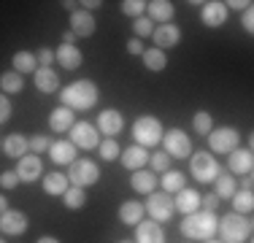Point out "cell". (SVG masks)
<instances>
[{"label":"cell","mask_w":254,"mask_h":243,"mask_svg":"<svg viewBox=\"0 0 254 243\" xmlns=\"http://www.w3.org/2000/svg\"><path fill=\"white\" fill-rule=\"evenodd\" d=\"M122 14L132 16V19L143 16V14H146V0H125V3H122Z\"/></svg>","instance_id":"cell-39"},{"label":"cell","mask_w":254,"mask_h":243,"mask_svg":"<svg viewBox=\"0 0 254 243\" xmlns=\"http://www.w3.org/2000/svg\"><path fill=\"white\" fill-rule=\"evenodd\" d=\"M35 243H60V241L54 238V235H41V238L35 241Z\"/></svg>","instance_id":"cell-52"},{"label":"cell","mask_w":254,"mask_h":243,"mask_svg":"<svg viewBox=\"0 0 254 243\" xmlns=\"http://www.w3.org/2000/svg\"><path fill=\"white\" fill-rule=\"evenodd\" d=\"M0 243H5V241H0Z\"/></svg>","instance_id":"cell-56"},{"label":"cell","mask_w":254,"mask_h":243,"mask_svg":"<svg viewBox=\"0 0 254 243\" xmlns=\"http://www.w3.org/2000/svg\"><path fill=\"white\" fill-rule=\"evenodd\" d=\"M173 3H168V0H152V3H146V16L152 22H160V24H168L173 19Z\"/></svg>","instance_id":"cell-27"},{"label":"cell","mask_w":254,"mask_h":243,"mask_svg":"<svg viewBox=\"0 0 254 243\" xmlns=\"http://www.w3.org/2000/svg\"><path fill=\"white\" fill-rule=\"evenodd\" d=\"M192 127H195L197 135H208V132L214 130V117H211L208 111H197L195 117H192Z\"/></svg>","instance_id":"cell-37"},{"label":"cell","mask_w":254,"mask_h":243,"mask_svg":"<svg viewBox=\"0 0 254 243\" xmlns=\"http://www.w3.org/2000/svg\"><path fill=\"white\" fill-rule=\"evenodd\" d=\"M49 157H52L54 165H70L76 160V146L70 141H52Z\"/></svg>","instance_id":"cell-25"},{"label":"cell","mask_w":254,"mask_h":243,"mask_svg":"<svg viewBox=\"0 0 254 243\" xmlns=\"http://www.w3.org/2000/svg\"><path fill=\"white\" fill-rule=\"evenodd\" d=\"M100 179V168L98 162L92 160H73L68 165V181L70 186H81V189H87V186H95Z\"/></svg>","instance_id":"cell-6"},{"label":"cell","mask_w":254,"mask_h":243,"mask_svg":"<svg viewBox=\"0 0 254 243\" xmlns=\"http://www.w3.org/2000/svg\"><path fill=\"white\" fill-rule=\"evenodd\" d=\"M54 62H57L63 70H76V68H81L84 54H81V49H76V46L60 44V49L54 52Z\"/></svg>","instance_id":"cell-16"},{"label":"cell","mask_w":254,"mask_h":243,"mask_svg":"<svg viewBox=\"0 0 254 243\" xmlns=\"http://www.w3.org/2000/svg\"><path fill=\"white\" fill-rule=\"evenodd\" d=\"M41 173H44V165H41V157L38 154H25L19 162H16V176L19 181H38Z\"/></svg>","instance_id":"cell-19"},{"label":"cell","mask_w":254,"mask_h":243,"mask_svg":"<svg viewBox=\"0 0 254 243\" xmlns=\"http://www.w3.org/2000/svg\"><path fill=\"white\" fill-rule=\"evenodd\" d=\"M152 41H154V49H160V52H165V49L179 46V41H181V27H176L173 22L160 24V27H154Z\"/></svg>","instance_id":"cell-13"},{"label":"cell","mask_w":254,"mask_h":243,"mask_svg":"<svg viewBox=\"0 0 254 243\" xmlns=\"http://www.w3.org/2000/svg\"><path fill=\"white\" fill-rule=\"evenodd\" d=\"M208 149L216 151V154H230L233 149H238L241 146V135L235 127H214V130L208 132Z\"/></svg>","instance_id":"cell-8"},{"label":"cell","mask_w":254,"mask_h":243,"mask_svg":"<svg viewBox=\"0 0 254 243\" xmlns=\"http://www.w3.org/2000/svg\"><path fill=\"white\" fill-rule=\"evenodd\" d=\"M227 168L238 176H249L252 168H254V157H252V149H233L227 154Z\"/></svg>","instance_id":"cell-18"},{"label":"cell","mask_w":254,"mask_h":243,"mask_svg":"<svg viewBox=\"0 0 254 243\" xmlns=\"http://www.w3.org/2000/svg\"><path fill=\"white\" fill-rule=\"evenodd\" d=\"M143 203H138V200H125L122 205H119V222L127 224V227H135L138 222H143Z\"/></svg>","instance_id":"cell-26"},{"label":"cell","mask_w":254,"mask_h":243,"mask_svg":"<svg viewBox=\"0 0 254 243\" xmlns=\"http://www.w3.org/2000/svg\"><path fill=\"white\" fill-rule=\"evenodd\" d=\"M216 205H219V197H216L214 192L205 194V197H200V211H214Z\"/></svg>","instance_id":"cell-46"},{"label":"cell","mask_w":254,"mask_h":243,"mask_svg":"<svg viewBox=\"0 0 254 243\" xmlns=\"http://www.w3.org/2000/svg\"><path fill=\"white\" fill-rule=\"evenodd\" d=\"M241 24H244L246 33H254V8H246L244 16H241Z\"/></svg>","instance_id":"cell-47"},{"label":"cell","mask_w":254,"mask_h":243,"mask_svg":"<svg viewBox=\"0 0 254 243\" xmlns=\"http://www.w3.org/2000/svg\"><path fill=\"white\" fill-rule=\"evenodd\" d=\"M132 30H135V38H138V41H141V38H152L154 24H152V19H149L146 14H143V16H138V19H135V24H132Z\"/></svg>","instance_id":"cell-40"},{"label":"cell","mask_w":254,"mask_h":243,"mask_svg":"<svg viewBox=\"0 0 254 243\" xmlns=\"http://www.w3.org/2000/svg\"><path fill=\"white\" fill-rule=\"evenodd\" d=\"M127 52L135 54V57H141V54H143V44L138 38H130V41H127Z\"/></svg>","instance_id":"cell-48"},{"label":"cell","mask_w":254,"mask_h":243,"mask_svg":"<svg viewBox=\"0 0 254 243\" xmlns=\"http://www.w3.org/2000/svg\"><path fill=\"white\" fill-rule=\"evenodd\" d=\"M25 89V76L16 70H5L0 76V92L3 95H19Z\"/></svg>","instance_id":"cell-30"},{"label":"cell","mask_w":254,"mask_h":243,"mask_svg":"<svg viewBox=\"0 0 254 243\" xmlns=\"http://www.w3.org/2000/svg\"><path fill=\"white\" fill-rule=\"evenodd\" d=\"M141 60H143V68L152 70V73L165 70V65H168V54L160 52V49H143Z\"/></svg>","instance_id":"cell-31"},{"label":"cell","mask_w":254,"mask_h":243,"mask_svg":"<svg viewBox=\"0 0 254 243\" xmlns=\"http://www.w3.org/2000/svg\"><path fill=\"white\" fill-rule=\"evenodd\" d=\"M233 211L235 214H252V208H254V194L249 192V189H235V194L233 197Z\"/></svg>","instance_id":"cell-35"},{"label":"cell","mask_w":254,"mask_h":243,"mask_svg":"<svg viewBox=\"0 0 254 243\" xmlns=\"http://www.w3.org/2000/svg\"><path fill=\"white\" fill-rule=\"evenodd\" d=\"M11 65H14V70L22 73V76H25V73H35V70H38V60H35V54L25 52V49L11 57Z\"/></svg>","instance_id":"cell-32"},{"label":"cell","mask_w":254,"mask_h":243,"mask_svg":"<svg viewBox=\"0 0 254 243\" xmlns=\"http://www.w3.org/2000/svg\"><path fill=\"white\" fill-rule=\"evenodd\" d=\"M230 11L227 5L222 3V0H211V3H203L200 8V22L205 24V27H222V24L227 22Z\"/></svg>","instance_id":"cell-14"},{"label":"cell","mask_w":254,"mask_h":243,"mask_svg":"<svg viewBox=\"0 0 254 243\" xmlns=\"http://www.w3.org/2000/svg\"><path fill=\"white\" fill-rule=\"evenodd\" d=\"M98 151H100V157H103L106 162H111V160H119V154H122V149H119V143L114 141V138H106V141H100Z\"/></svg>","instance_id":"cell-38"},{"label":"cell","mask_w":254,"mask_h":243,"mask_svg":"<svg viewBox=\"0 0 254 243\" xmlns=\"http://www.w3.org/2000/svg\"><path fill=\"white\" fill-rule=\"evenodd\" d=\"M216 233H219V241L222 243H246V241L252 238V222L244 214L230 211L227 216L219 219Z\"/></svg>","instance_id":"cell-3"},{"label":"cell","mask_w":254,"mask_h":243,"mask_svg":"<svg viewBox=\"0 0 254 243\" xmlns=\"http://www.w3.org/2000/svg\"><path fill=\"white\" fill-rule=\"evenodd\" d=\"M203 243H222L219 238H208V241H203Z\"/></svg>","instance_id":"cell-54"},{"label":"cell","mask_w":254,"mask_h":243,"mask_svg":"<svg viewBox=\"0 0 254 243\" xmlns=\"http://www.w3.org/2000/svg\"><path fill=\"white\" fill-rule=\"evenodd\" d=\"M63 203L68 211H81L84 205H87V189H81V186H68L63 194Z\"/></svg>","instance_id":"cell-34"},{"label":"cell","mask_w":254,"mask_h":243,"mask_svg":"<svg viewBox=\"0 0 254 243\" xmlns=\"http://www.w3.org/2000/svg\"><path fill=\"white\" fill-rule=\"evenodd\" d=\"M0 186H3V189H16V186H19L16 170H3V173H0Z\"/></svg>","instance_id":"cell-43"},{"label":"cell","mask_w":254,"mask_h":243,"mask_svg":"<svg viewBox=\"0 0 254 243\" xmlns=\"http://www.w3.org/2000/svg\"><path fill=\"white\" fill-rule=\"evenodd\" d=\"M81 5H84V11H92V8H98V5H103V3L100 0H84Z\"/></svg>","instance_id":"cell-51"},{"label":"cell","mask_w":254,"mask_h":243,"mask_svg":"<svg viewBox=\"0 0 254 243\" xmlns=\"http://www.w3.org/2000/svg\"><path fill=\"white\" fill-rule=\"evenodd\" d=\"M162 146H165V154L173 157V160H187L192 154V141L181 127H173V130L162 132Z\"/></svg>","instance_id":"cell-7"},{"label":"cell","mask_w":254,"mask_h":243,"mask_svg":"<svg viewBox=\"0 0 254 243\" xmlns=\"http://www.w3.org/2000/svg\"><path fill=\"white\" fill-rule=\"evenodd\" d=\"M225 5H227V11H230V8H235V11H246V8H252L249 0H230V3H225Z\"/></svg>","instance_id":"cell-49"},{"label":"cell","mask_w":254,"mask_h":243,"mask_svg":"<svg viewBox=\"0 0 254 243\" xmlns=\"http://www.w3.org/2000/svg\"><path fill=\"white\" fill-rule=\"evenodd\" d=\"M216 219L214 211H195V214H187L181 222V235L187 241H208L216 235Z\"/></svg>","instance_id":"cell-2"},{"label":"cell","mask_w":254,"mask_h":243,"mask_svg":"<svg viewBox=\"0 0 254 243\" xmlns=\"http://www.w3.org/2000/svg\"><path fill=\"white\" fill-rule=\"evenodd\" d=\"M35 60H38V65H41V68H49V65L54 62V52H52L49 46H44V49H38Z\"/></svg>","instance_id":"cell-44"},{"label":"cell","mask_w":254,"mask_h":243,"mask_svg":"<svg viewBox=\"0 0 254 243\" xmlns=\"http://www.w3.org/2000/svg\"><path fill=\"white\" fill-rule=\"evenodd\" d=\"M143 211L152 216V222H168L173 216V197L168 192H152Z\"/></svg>","instance_id":"cell-9"},{"label":"cell","mask_w":254,"mask_h":243,"mask_svg":"<svg viewBox=\"0 0 254 243\" xmlns=\"http://www.w3.org/2000/svg\"><path fill=\"white\" fill-rule=\"evenodd\" d=\"M149 162H152V173H165V170H171V157H168L165 151L149 154Z\"/></svg>","instance_id":"cell-41"},{"label":"cell","mask_w":254,"mask_h":243,"mask_svg":"<svg viewBox=\"0 0 254 243\" xmlns=\"http://www.w3.org/2000/svg\"><path fill=\"white\" fill-rule=\"evenodd\" d=\"M68 186H70V181L65 173H46L44 176V192L52 194V197H63Z\"/></svg>","instance_id":"cell-29"},{"label":"cell","mask_w":254,"mask_h":243,"mask_svg":"<svg viewBox=\"0 0 254 243\" xmlns=\"http://www.w3.org/2000/svg\"><path fill=\"white\" fill-rule=\"evenodd\" d=\"M132 243H165V233H162L160 222H138L135 224V241Z\"/></svg>","instance_id":"cell-20"},{"label":"cell","mask_w":254,"mask_h":243,"mask_svg":"<svg viewBox=\"0 0 254 243\" xmlns=\"http://www.w3.org/2000/svg\"><path fill=\"white\" fill-rule=\"evenodd\" d=\"M98 84L89 81V78H76V81H70L68 87L60 92V100H63L65 108H70V111H87V108H95L98 106Z\"/></svg>","instance_id":"cell-1"},{"label":"cell","mask_w":254,"mask_h":243,"mask_svg":"<svg viewBox=\"0 0 254 243\" xmlns=\"http://www.w3.org/2000/svg\"><path fill=\"white\" fill-rule=\"evenodd\" d=\"M190 170L200 184H214L216 176H222V165L216 162V157H211V151L190 154Z\"/></svg>","instance_id":"cell-5"},{"label":"cell","mask_w":254,"mask_h":243,"mask_svg":"<svg viewBox=\"0 0 254 243\" xmlns=\"http://www.w3.org/2000/svg\"><path fill=\"white\" fill-rule=\"evenodd\" d=\"M5 211H8V200H5L3 194H0V214H5Z\"/></svg>","instance_id":"cell-53"},{"label":"cell","mask_w":254,"mask_h":243,"mask_svg":"<svg viewBox=\"0 0 254 243\" xmlns=\"http://www.w3.org/2000/svg\"><path fill=\"white\" fill-rule=\"evenodd\" d=\"M70 30L76 33V38H89L98 30V22L89 11H70Z\"/></svg>","instance_id":"cell-17"},{"label":"cell","mask_w":254,"mask_h":243,"mask_svg":"<svg viewBox=\"0 0 254 243\" xmlns=\"http://www.w3.org/2000/svg\"><path fill=\"white\" fill-rule=\"evenodd\" d=\"M52 141L46 135H33L30 138V154H44V151H49Z\"/></svg>","instance_id":"cell-42"},{"label":"cell","mask_w":254,"mask_h":243,"mask_svg":"<svg viewBox=\"0 0 254 243\" xmlns=\"http://www.w3.org/2000/svg\"><path fill=\"white\" fill-rule=\"evenodd\" d=\"M63 44H68V46L76 44V33H73V30H65V33H63Z\"/></svg>","instance_id":"cell-50"},{"label":"cell","mask_w":254,"mask_h":243,"mask_svg":"<svg viewBox=\"0 0 254 243\" xmlns=\"http://www.w3.org/2000/svg\"><path fill=\"white\" fill-rule=\"evenodd\" d=\"M235 189H238V184H235L233 176H216V197L219 200H230L235 194Z\"/></svg>","instance_id":"cell-36"},{"label":"cell","mask_w":254,"mask_h":243,"mask_svg":"<svg viewBox=\"0 0 254 243\" xmlns=\"http://www.w3.org/2000/svg\"><path fill=\"white\" fill-rule=\"evenodd\" d=\"M5 157H14V160H22L25 154H30V138H25L22 132H11L5 135V141L0 143Z\"/></svg>","instance_id":"cell-22"},{"label":"cell","mask_w":254,"mask_h":243,"mask_svg":"<svg viewBox=\"0 0 254 243\" xmlns=\"http://www.w3.org/2000/svg\"><path fill=\"white\" fill-rule=\"evenodd\" d=\"M173 211H179V214H195V211H200V192L190 189V186H184L181 192H176V197H173Z\"/></svg>","instance_id":"cell-21"},{"label":"cell","mask_w":254,"mask_h":243,"mask_svg":"<svg viewBox=\"0 0 254 243\" xmlns=\"http://www.w3.org/2000/svg\"><path fill=\"white\" fill-rule=\"evenodd\" d=\"M73 124H76V111H70V108H65V106L54 108L49 114V127L54 132H70Z\"/></svg>","instance_id":"cell-24"},{"label":"cell","mask_w":254,"mask_h":243,"mask_svg":"<svg viewBox=\"0 0 254 243\" xmlns=\"http://www.w3.org/2000/svg\"><path fill=\"white\" fill-rule=\"evenodd\" d=\"M119 162H122V168L127 170H143V165L149 162V149H143V146H138V143H132V146H127V149H122V154H119Z\"/></svg>","instance_id":"cell-15"},{"label":"cell","mask_w":254,"mask_h":243,"mask_svg":"<svg viewBox=\"0 0 254 243\" xmlns=\"http://www.w3.org/2000/svg\"><path fill=\"white\" fill-rule=\"evenodd\" d=\"M70 143H73L76 149H98L100 146L98 127L89 124V122H76V124L70 127Z\"/></svg>","instance_id":"cell-10"},{"label":"cell","mask_w":254,"mask_h":243,"mask_svg":"<svg viewBox=\"0 0 254 243\" xmlns=\"http://www.w3.org/2000/svg\"><path fill=\"white\" fill-rule=\"evenodd\" d=\"M160 184H162V192H168V194L181 192L187 186V176L181 173V170H165L162 179H160Z\"/></svg>","instance_id":"cell-33"},{"label":"cell","mask_w":254,"mask_h":243,"mask_svg":"<svg viewBox=\"0 0 254 243\" xmlns=\"http://www.w3.org/2000/svg\"><path fill=\"white\" fill-rule=\"evenodd\" d=\"M30 227L27 222V214L25 211H16V208H8L5 214H0V233L8 235V238H16V235H25Z\"/></svg>","instance_id":"cell-11"},{"label":"cell","mask_w":254,"mask_h":243,"mask_svg":"<svg viewBox=\"0 0 254 243\" xmlns=\"http://www.w3.org/2000/svg\"><path fill=\"white\" fill-rule=\"evenodd\" d=\"M95 127H98L100 135L114 138V135H119V132L125 130V117L117 111V108H106V111L98 114V124Z\"/></svg>","instance_id":"cell-12"},{"label":"cell","mask_w":254,"mask_h":243,"mask_svg":"<svg viewBox=\"0 0 254 243\" xmlns=\"http://www.w3.org/2000/svg\"><path fill=\"white\" fill-rule=\"evenodd\" d=\"M130 186H132V192H138V194H152L154 186H157V179H154L152 170H135L132 179H130Z\"/></svg>","instance_id":"cell-28"},{"label":"cell","mask_w":254,"mask_h":243,"mask_svg":"<svg viewBox=\"0 0 254 243\" xmlns=\"http://www.w3.org/2000/svg\"><path fill=\"white\" fill-rule=\"evenodd\" d=\"M33 84H35V89L44 92V95L60 92V76H57V70H52V68H38L35 70L33 73Z\"/></svg>","instance_id":"cell-23"},{"label":"cell","mask_w":254,"mask_h":243,"mask_svg":"<svg viewBox=\"0 0 254 243\" xmlns=\"http://www.w3.org/2000/svg\"><path fill=\"white\" fill-rule=\"evenodd\" d=\"M132 138H135V143L138 146H143V149H152V146H157L162 141V122L157 119V117H138L135 122H132Z\"/></svg>","instance_id":"cell-4"},{"label":"cell","mask_w":254,"mask_h":243,"mask_svg":"<svg viewBox=\"0 0 254 243\" xmlns=\"http://www.w3.org/2000/svg\"><path fill=\"white\" fill-rule=\"evenodd\" d=\"M117 243H132V241H117Z\"/></svg>","instance_id":"cell-55"},{"label":"cell","mask_w":254,"mask_h":243,"mask_svg":"<svg viewBox=\"0 0 254 243\" xmlns=\"http://www.w3.org/2000/svg\"><path fill=\"white\" fill-rule=\"evenodd\" d=\"M8 119H11V100H8V95L0 92V124H5Z\"/></svg>","instance_id":"cell-45"}]
</instances>
